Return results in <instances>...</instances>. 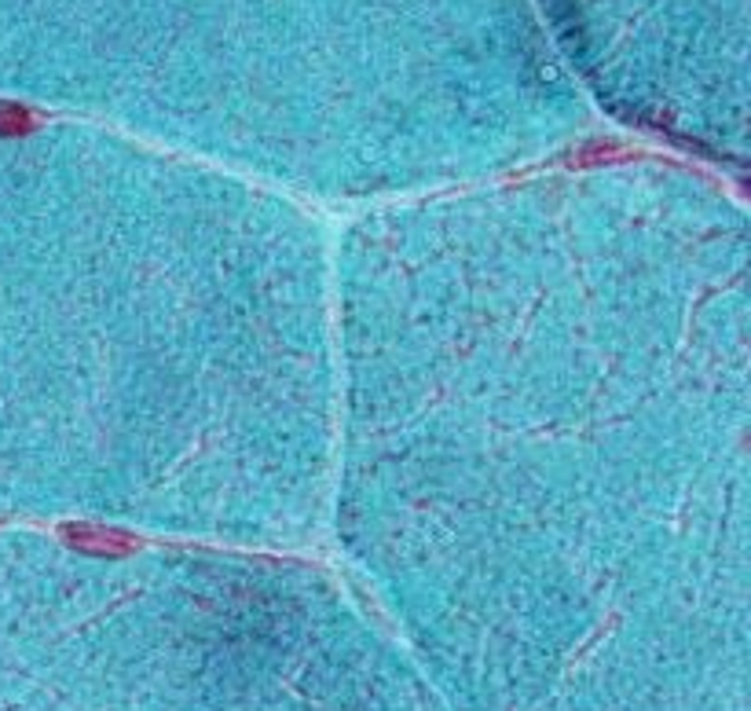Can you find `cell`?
<instances>
[{
  "label": "cell",
  "mask_w": 751,
  "mask_h": 711,
  "mask_svg": "<svg viewBox=\"0 0 751 711\" xmlns=\"http://www.w3.org/2000/svg\"><path fill=\"white\" fill-rule=\"evenodd\" d=\"M334 243L268 180L0 140V521L294 546L327 529Z\"/></svg>",
  "instance_id": "6da1fadb"
}]
</instances>
